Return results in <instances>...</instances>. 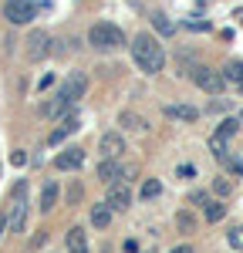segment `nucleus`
Returning <instances> with one entry per match:
<instances>
[{
    "label": "nucleus",
    "mask_w": 243,
    "mask_h": 253,
    "mask_svg": "<svg viewBox=\"0 0 243 253\" xmlns=\"http://www.w3.org/2000/svg\"><path fill=\"white\" fill-rule=\"evenodd\" d=\"M216 193H220V196H226V193H230V182H223V179H216Z\"/></svg>",
    "instance_id": "obj_25"
},
{
    "label": "nucleus",
    "mask_w": 243,
    "mask_h": 253,
    "mask_svg": "<svg viewBox=\"0 0 243 253\" xmlns=\"http://www.w3.org/2000/svg\"><path fill=\"white\" fill-rule=\"evenodd\" d=\"M230 247H237V250H243V226H237V230H230Z\"/></svg>",
    "instance_id": "obj_21"
},
{
    "label": "nucleus",
    "mask_w": 243,
    "mask_h": 253,
    "mask_svg": "<svg viewBox=\"0 0 243 253\" xmlns=\"http://www.w3.org/2000/svg\"><path fill=\"white\" fill-rule=\"evenodd\" d=\"M108 206H112V213L115 210H128V203H132V189L125 186V182H108V199H105Z\"/></svg>",
    "instance_id": "obj_8"
},
{
    "label": "nucleus",
    "mask_w": 243,
    "mask_h": 253,
    "mask_svg": "<svg viewBox=\"0 0 243 253\" xmlns=\"http://www.w3.org/2000/svg\"><path fill=\"white\" fill-rule=\"evenodd\" d=\"M162 193V182L159 179H149L145 186H142V199H152V196H159Z\"/></svg>",
    "instance_id": "obj_20"
},
{
    "label": "nucleus",
    "mask_w": 243,
    "mask_h": 253,
    "mask_svg": "<svg viewBox=\"0 0 243 253\" xmlns=\"http://www.w3.org/2000/svg\"><path fill=\"white\" fill-rule=\"evenodd\" d=\"M125 128H135V132H145V118L142 115H132V112H122V118H119Z\"/></svg>",
    "instance_id": "obj_17"
},
{
    "label": "nucleus",
    "mask_w": 243,
    "mask_h": 253,
    "mask_svg": "<svg viewBox=\"0 0 243 253\" xmlns=\"http://www.w3.org/2000/svg\"><path fill=\"white\" fill-rule=\"evenodd\" d=\"M172 253H193V247H176Z\"/></svg>",
    "instance_id": "obj_26"
},
{
    "label": "nucleus",
    "mask_w": 243,
    "mask_h": 253,
    "mask_svg": "<svg viewBox=\"0 0 243 253\" xmlns=\"http://www.w3.org/2000/svg\"><path fill=\"white\" fill-rule=\"evenodd\" d=\"M47 54H51V38H47V31H34V34L27 38V58L44 61Z\"/></svg>",
    "instance_id": "obj_7"
},
{
    "label": "nucleus",
    "mask_w": 243,
    "mask_h": 253,
    "mask_svg": "<svg viewBox=\"0 0 243 253\" xmlns=\"http://www.w3.org/2000/svg\"><path fill=\"white\" fill-rule=\"evenodd\" d=\"M189 78L200 84L206 95H220L223 88H226V78H223L220 71H213V68H206V64H196L193 71H189Z\"/></svg>",
    "instance_id": "obj_4"
},
{
    "label": "nucleus",
    "mask_w": 243,
    "mask_h": 253,
    "mask_svg": "<svg viewBox=\"0 0 243 253\" xmlns=\"http://www.w3.org/2000/svg\"><path fill=\"white\" fill-rule=\"evenodd\" d=\"M193 226V216L189 213H179V230H189Z\"/></svg>",
    "instance_id": "obj_23"
},
{
    "label": "nucleus",
    "mask_w": 243,
    "mask_h": 253,
    "mask_svg": "<svg viewBox=\"0 0 243 253\" xmlns=\"http://www.w3.org/2000/svg\"><path fill=\"white\" fill-rule=\"evenodd\" d=\"M10 162H14V166H24V162H27V152H14Z\"/></svg>",
    "instance_id": "obj_24"
},
{
    "label": "nucleus",
    "mask_w": 243,
    "mask_h": 253,
    "mask_svg": "<svg viewBox=\"0 0 243 253\" xmlns=\"http://www.w3.org/2000/svg\"><path fill=\"white\" fill-rule=\"evenodd\" d=\"M162 112H165L169 118H179V122H193V118L200 115V112H196L193 105H165Z\"/></svg>",
    "instance_id": "obj_13"
},
{
    "label": "nucleus",
    "mask_w": 243,
    "mask_h": 253,
    "mask_svg": "<svg viewBox=\"0 0 243 253\" xmlns=\"http://www.w3.org/2000/svg\"><path fill=\"white\" fill-rule=\"evenodd\" d=\"M156 27H159L162 34H172V31H176V27H172V20H165V17H162V14H159V17H156Z\"/></svg>",
    "instance_id": "obj_22"
},
{
    "label": "nucleus",
    "mask_w": 243,
    "mask_h": 253,
    "mask_svg": "<svg viewBox=\"0 0 243 253\" xmlns=\"http://www.w3.org/2000/svg\"><path fill=\"white\" fill-rule=\"evenodd\" d=\"M240 125H243V112H240Z\"/></svg>",
    "instance_id": "obj_28"
},
{
    "label": "nucleus",
    "mask_w": 243,
    "mask_h": 253,
    "mask_svg": "<svg viewBox=\"0 0 243 253\" xmlns=\"http://www.w3.org/2000/svg\"><path fill=\"white\" fill-rule=\"evenodd\" d=\"M98 152H101V159H119L122 152H125V142H122V135H119V132H108V135H101Z\"/></svg>",
    "instance_id": "obj_10"
},
{
    "label": "nucleus",
    "mask_w": 243,
    "mask_h": 253,
    "mask_svg": "<svg viewBox=\"0 0 243 253\" xmlns=\"http://www.w3.org/2000/svg\"><path fill=\"white\" fill-rule=\"evenodd\" d=\"M84 91H88V78H84L81 71H75V75H68V81L61 84V91H58V95L64 98V101H71V105H75V101H78V98L84 95Z\"/></svg>",
    "instance_id": "obj_6"
},
{
    "label": "nucleus",
    "mask_w": 243,
    "mask_h": 253,
    "mask_svg": "<svg viewBox=\"0 0 243 253\" xmlns=\"http://www.w3.org/2000/svg\"><path fill=\"white\" fill-rule=\"evenodd\" d=\"M223 78H226V81H237V84H243V61H233V64H226Z\"/></svg>",
    "instance_id": "obj_18"
},
{
    "label": "nucleus",
    "mask_w": 243,
    "mask_h": 253,
    "mask_svg": "<svg viewBox=\"0 0 243 253\" xmlns=\"http://www.w3.org/2000/svg\"><path fill=\"white\" fill-rule=\"evenodd\" d=\"M91 223H95L98 230H105V226L112 223V206H108V203H98V206L91 210Z\"/></svg>",
    "instance_id": "obj_15"
},
{
    "label": "nucleus",
    "mask_w": 243,
    "mask_h": 253,
    "mask_svg": "<svg viewBox=\"0 0 243 253\" xmlns=\"http://www.w3.org/2000/svg\"><path fill=\"white\" fill-rule=\"evenodd\" d=\"M38 14V3L34 0H7L3 3V17L10 20V24H31Z\"/></svg>",
    "instance_id": "obj_5"
},
{
    "label": "nucleus",
    "mask_w": 243,
    "mask_h": 253,
    "mask_svg": "<svg viewBox=\"0 0 243 253\" xmlns=\"http://www.w3.org/2000/svg\"><path fill=\"white\" fill-rule=\"evenodd\" d=\"M81 162H84V152H81L78 145H71V149H64L58 159H54V166H58L61 172H71V169H81Z\"/></svg>",
    "instance_id": "obj_11"
},
{
    "label": "nucleus",
    "mask_w": 243,
    "mask_h": 253,
    "mask_svg": "<svg viewBox=\"0 0 243 253\" xmlns=\"http://www.w3.org/2000/svg\"><path fill=\"white\" fill-rule=\"evenodd\" d=\"M122 166H119V159H101V166H98V179L101 182H119L122 179Z\"/></svg>",
    "instance_id": "obj_12"
},
{
    "label": "nucleus",
    "mask_w": 243,
    "mask_h": 253,
    "mask_svg": "<svg viewBox=\"0 0 243 253\" xmlns=\"http://www.w3.org/2000/svg\"><path fill=\"white\" fill-rule=\"evenodd\" d=\"M54 203H58V182H47L40 189V210L47 213V210H54Z\"/></svg>",
    "instance_id": "obj_16"
},
{
    "label": "nucleus",
    "mask_w": 243,
    "mask_h": 253,
    "mask_svg": "<svg viewBox=\"0 0 243 253\" xmlns=\"http://www.w3.org/2000/svg\"><path fill=\"white\" fill-rule=\"evenodd\" d=\"M240 88H243V84H240Z\"/></svg>",
    "instance_id": "obj_29"
},
{
    "label": "nucleus",
    "mask_w": 243,
    "mask_h": 253,
    "mask_svg": "<svg viewBox=\"0 0 243 253\" xmlns=\"http://www.w3.org/2000/svg\"><path fill=\"white\" fill-rule=\"evenodd\" d=\"M75 132H78V115H75V112H68V115H61L58 128L47 135V145H58V142H64L68 135H75Z\"/></svg>",
    "instance_id": "obj_9"
},
{
    "label": "nucleus",
    "mask_w": 243,
    "mask_h": 253,
    "mask_svg": "<svg viewBox=\"0 0 243 253\" xmlns=\"http://www.w3.org/2000/svg\"><path fill=\"white\" fill-rule=\"evenodd\" d=\"M88 44L98 47V51H119L122 44H125V34H122L115 24H95L88 31Z\"/></svg>",
    "instance_id": "obj_2"
},
{
    "label": "nucleus",
    "mask_w": 243,
    "mask_h": 253,
    "mask_svg": "<svg viewBox=\"0 0 243 253\" xmlns=\"http://www.w3.org/2000/svg\"><path fill=\"white\" fill-rule=\"evenodd\" d=\"M88 243H84V230L81 226H71L68 230V253H84Z\"/></svg>",
    "instance_id": "obj_14"
},
{
    "label": "nucleus",
    "mask_w": 243,
    "mask_h": 253,
    "mask_svg": "<svg viewBox=\"0 0 243 253\" xmlns=\"http://www.w3.org/2000/svg\"><path fill=\"white\" fill-rule=\"evenodd\" d=\"M223 216H226V206H223V203H209V206H206V219H209V223H220Z\"/></svg>",
    "instance_id": "obj_19"
},
{
    "label": "nucleus",
    "mask_w": 243,
    "mask_h": 253,
    "mask_svg": "<svg viewBox=\"0 0 243 253\" xmlns=\"http://www.w3.org/2000/svg\"><path fill=\"white\" fill-rule=\"evenodd\" d=\"M24 216H27V186L17 182L14 186V196H10V206H7V226L14 233L24 230Z\"/></svg>",
    "instance_id": "obj_3"
},
{
    "label": "nucleus",
    "mask_w": 243,
    "mask_h": 253,
    "mask_svg": "<svg viewBox=\"0 0 243 253\" xmlns=\"http://www.w3.org/2000/svg\"><path fill=\"white\" fill-rule=\"evenodd\" d=\"M132 58H135V64H139L145 75H156V71H162V64H165L162 44L152 34H139V38L132 41Z\"/></svg>",
    "instance_id": "obj_1"
},
{
    "label": "nucleus",
    "mask_w": 243,
    "mask_h": 253,
    "mask_svg": "<svg viewBox=\"0 0 243 253\" xmlns=\"http://www.w3.org/2000/svg\"><path fill=\"white\" fill-rule=\"evenodd\" d=\"M3 223H7V216H0V230H3Z\"/></svg>",
    "instance_id": "obj_27"
}]
</instances>
